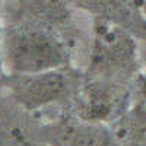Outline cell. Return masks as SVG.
Segmentation results:
<instances>
[{
  "instance_id": "obj_9",
  "label": "cell",
  "mask_w": 146,
  "mask_h": 146,
  "mask_svg": "<svg viewBox=\"0 0 146 146\" xmlns=\"http://www.w3.org/2000/svg\"><path fill=\"white\" fill-rule=\"evenodd\" d=\"M6 75L5 72V62H3V50H2V36H0V79Z\"/></svg>"
},
{
  "instance_id": "obj_5",
  "label": "cell",
  "mask_w": 146,
  "mask_h": 146,
  "mask_svg": "<svg viewBox=\"0 0 146 146\" xmlns=\"http://www.w3.org/2000/svg\"><path fill=\"white\" fill-rule=\"evenodd\" d=\"M40 121V146H115L110 126L80 120L64 110Z\"/></svg>"
},
{
  "instance_id": "obj_3",
  "label": "cell",
  "mask_w": 146,
  "mask_h": 146,
  "mask_svg": "<svg viewBox=\"0 0 146 146\" xmlns=\"http://www.w3.org/2000/svg\"><path fill=\"white\" fill-rule=\"evenodd\" d=\"M83 79L76 67H62L31 75H5L0 92L23 110L40 115L44 111H62L75 96Z\"/></svg>"
},
{
  "instance_id": "obj_6",
  "label": "cell",
  "mask_w": 146,
  "mask_h": 146,
  "mask_svg": "<svg viewBox=\"0 0 146 146\" xmlns=\"http://www.w3.org/2000/svg\"><path fill=\"white\" fill-rule=\"evenodd\" d=\"M115 146H146V120L127 111L110 124Z\"/></svg>"
},
{
  "instance_id": "obj_1",
  "label": "cell",
  "mask_w": 146,
  "mask_h": 146,
  "mask_svg": "<svg viewBox=\"0 0 146 146\" xmlns=\"http://www.w3.org/2000/svg\"><path fill=\"white\" fill-rule=\"evenodd\" d=\"M6 75H31L75 67L73 51L64 36L41 22H16L2 35Z\"/></svg>"
},
{
  "instance_id": "obj_7",
  "label": "cell",
  "mask_w": 146,
  "mask_h": 146,
  "mask_svg": "<svg viewBox=\"0 0 146 146\" xmlns=\"http://www.w3.org/2000/svg\"><path fill=\"white\" fill-rule=\"evenodd\" d=\"M129 111L146 120V64L142 66L135 79L131 80Z\"/></svg>"
},
{
  "instance_id": "obj_4",
  "label": "cell",
  "mask_w": 146,
  "mask_h": 146,
  "mask_svg": "<svg viewBox=\"0 0 146 146\" xmlns=\"http://www.w3.org/2000/svg\"><path fill=\"white\" fill-rule=\"evenodd\" d=\"M130 89L131 82L127 83L83 75L64 113L85 121L110 126L129 111Z\"/></svg>"
},
{
  "instance_id": "obj_8",
  "label": "cell",
  "mask_w": 146,
  "mask_h": 146,
  "mask_svg": "<svg viewBox=\"0 0 146 146\" xmlns=\"http://www.w3.org/2000/svg\"><path fill=\"white\" fill-rule=\"evenodd\" d=\"M0 146H23V145L13 139H10L9 136L3 135V133H0Z\"/></svg>"
},
{
  "instance_id": "obj_2",
  "label": "cell",
  "mask_w": 146,
  "mask_h": 146,
  "mask_svg": "<svg viewBox=\"0 0 146 146\" xmlns=\"http://www.w3.org/2000/svg\"><path fill=\"white\" fill-rule=\"evenodd\" d=\"M137 41L121 27L100 19L88 40L83 75L130 83L143 66Z\"/></svg>"
},
{
  "instance_id": "obj_10",
  "label": "cell",
  "mask_w": 146,
  "mask_h": 146,
  "mask_svg": "<svg viewBox=\"0 0 146 146\" xmlns=\"http://www.w3.org/2000/svg\"><path fill=\"white\" fill-rule=\"evenodd\" d=\"M143 64H146V63H143Z\"/></svg>"
}]
</instances>
